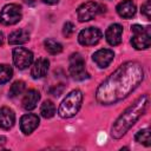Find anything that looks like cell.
Instances as JSON below:
<instances>
[{"instance_id":"1","label":"cell","mask_w":151,"mask_h":151,"mask_svg":"<svg viewBox=\"0 0 151 151\" xmlns=\"http://www.w3.org/2000/svg\"><path fill=\"white\" fill-rule=\"evenodd\" d=\"M143 78L142 65L137 61H126L100 84L96 92V98L103 105L116 104L134 91Z\"/></svg>"},{"instance_id":"2","label":"cell","mask_w":151,"mask_h":151,"mask_svg":"<svg viewBox=\"0 0 151 151\" xmlns=\"http://www.w3.org/2000/svg\"><path fill=\"white\" fill-rule=\"evenodd\" d=\"M147 106H149V96L144 94L139 97L134 101V104L129 106L114 122L111 130L112 137L116 139L122 138L136 124V122L144 114Z\"/></svg>"},{"instance_id":"3","label":"cell","mask_w":151,"mask_h":151,"mask_svg":"<svg viewBox=\"0 0 151 151\" xmlns=\"http://www.w3.org/2000/svg\"><path fill=\"white\" fill-rule=\"evenodd\" d=\"M83 103V93L79 90H73L71 91L65 99L61 101L58 113L61 118H71L76 116L81 106Z\"/></svg>"},{"instance_id":"4","label":"cell","mask_w":151,"mask_h":151,"mask_svg":"<svg viewBox=\"0 0 151 151\" xmlns=\"http://www.w3.org/2000/svg\"><path fill=\"white\" fill-rule=\"evenodd\" d=\"M131 31L133 37L131 38V44L136 50H145L151 45V27H143L140 25H132Z\"/></svg>"},{"instance_id":"5","label":"cell","mask_w":151,"mask_h":151,"mask_svg":"<svg viewBox=\"0 0 151 151\" xmlns=\"http://www.w3.org/2000/svg\"><path fill=\"white\" fill-rule=\"evenodd\" d=\"M105 12H106V6L94 2V1H87L78 7L77 15H78L79 21L84 22V21H88L93 19L97 14L105 13Z\"/></svg>"},{"instance_id":"6","label":"cell","mask_w":151,"mask_h":151,"mask_svg":"<svg viewBox=\"0 0 151 151\" xmlns=\"http://www.w3.org/2000/svg\"><path fill=\"white\" fill-rule=\"evenodd\" d=\"M22 18L21 7L17 4H8L2 7L0 12V22L5 26L14 25L19 22Z\"/></svg>"},{"instance_id":"7","label":"cell","mask_w":151,"mask_h":151,"mask_svg":"<svg viewBox=\"0 0 151 151\" xmlns=\"http://www.w3.org/2000/svg\"><path fill=\"white\" fill-rule=\"evenodd\" d=\"M68 72L71 77L76 80H84L88 78V73L85 68V61L79 53H73L70 57Z\"/></svg>"},{"instance_id":"8","label":"cell","mask_w":151,"mask_h":151,"mask_svg":"<svg viewBox=\"0 0 151 151\" xmlns=\"http://www.w3.org/2000/svg\"><path fill=\"white\" fill-rule=\"evenodd\" d=\"M33 61V53L25 47H15L13 50V63L19 70H25L31 66Z\"/></svg>"},{"instance_id":"9","label":"cell","mask_w":151,"mask_h":151,"mask_svg":"<svg viewBox=\"0 0 151 151\" xmlns=\"http://www.w3.org/2000/svg\"><path fill=\"white\" fill-rule=\"evenodd\" d=\"M101 31L97 27H87L83 29L78 35L79 44L84 46H92L98 44V41L101 39Z\"/></svg>"},{"instance_id":"10","label":"cell","mask_w":151,"mask_h":151,"mask_svg":"<svg viewBox=\"0 0 151 151\" xmlns=\"http://www.w3.org/2000/svg\"><path fill=\"white\" fill-rule=\"evenodd\" d=\"M113 58H114V53H113V51H111V50H109V48L98 50V51L94 52L93 55H92L93 61H94V63L97 64V66L100 67V68L107 67V66L112 63Z\"/></svg>"},{"instance_id":"11","label":"cell","mask_w":151,"mask_h":151,"mask_svg":"<svg viewBox=\"0 0 151 151\" xmlns=\"http://www.w3.org/2000/svg\"><path fill=\"white\" fill-rule=\"evenodd\" d=\"M122 35H123V27L119 24H112L107 27L105 32L106 41L111 46H117L122 42Z\"/></svg>"},{"instance_id":"12","label":"cell","mask_w":151,"mask_h":151,"mask_svg":"<svg viewBox=\"0 0 151 151\" xmlns=\"http://www.w3.org/2000/svg\"><path fill=\"white\" fill-rule=\"evenodd\" d=\"M39 125V117L33 113H28L21 117L20 119V129L25 134L32 133Z\"/></svg>"},{"instance_id":"13","label":"cell","mask_w":151,"mask_h":151,"mask_svg":"<svg viewBox=\"0 0 151 151\" xmlns=\"http://www.w3.org/2000/svg\"><path fill=\"white\" fill-rule=\"evenodd\" d=\"M15 123V114L12 109L4 106L0 109V127L4 130H9Z\"/></svg>"},{"instance_id":"14","label":"cell","mask_w":151,"mask_h":151,"mask_svg":"<svg viewBox=\"0 0 151 151\" xmlns=\"http://www.w3.org/2000/svg\"><path fill=\"white\" fill-rule=\"evenodd\" d=\"M48 66H50V61L46 58H39L32 66L31 76L34 79H39V78L45 77L47 71H48Z\"/></svg>"},{"instance_id":"15","label":"cell","mask_w":151,"mask_h":151,"mask_svg":"<svg viewBox=\"0 0 151 151\" xmlns=\"http://www.w3.org/2000/svg\"><path fill=\"white\" fill-rule=\"evenodd\" d=\"M116 9L119 17L125 18V19L132 18L136 14V5L132 0H123L122 2L117 5Z\"/></svg>"},{"instance_id":"16","label":"cell","mask_w":151,"mask_h":151,"mask_svg":"<svg viewBox=\"0 0 151 151\" xmlns=\"http://www.w3.org/2000/svg\"><path fill=\"white\" fill-rule=\"evenodd\" d=\"M39 100H40V93L37 90H28L24 96L21 104L26 111H32L33 109L37 107Z\"/></svg>"},{"instance_id":"17","label":"cell","mask_w":151,"mask_h":151,"mask_svg":"<svg viewBox=\"0 0 151 151\" xmlns=\"http://www.w3.org/2000/svg\"><path fill=\"white\" fill-rule=\"evenodd\" d=\"M29 40V33L26 29H15L8 35V42L11 45H21Z\"/></svg>"},{"instance_id":"18","label":"cell","mask_w":151,"mask_h":151,"mask_svg":"<svg viewBox=\"0 0 151 151\" xmlns=\"http://www.w3.org/2000/svg\"><path fill=\"white\" fill-rule=\"evenodd\" d=\"M44 46L50 54H59L63 51V45L54 39H46L44 41Z\"/></svg>"},{"instance_id":"19","label":"cell","mask_w":151,"mask_h":151,"mask_svg":"<svg viewBox=\"0 0 151 151\" xmlns=\"http://www.w3.org/2000/svg\"><path fill=\"white\" fill-rule=\"evenodd\" d=\"M40 113L44 118H52L55 113V106L54 104L51 101V100H45L42 104H41V107H40Z\"/></svg>"},{"instance_id":"20","label":"cell","mask_w":151,"mask_h":151,"mask_svg":"<svg viewBox=\"0 0 151 151\" xmlns=\"http://www.w3.org/2000/svg\"><path fill=\"white\" fill-rule=\"evenodd\" d=\"M134 139H136V142L139 143V144H143V145H145V146H150V145H151L150 130H149V129L139 130V131L136 133Z\"/></svg>"},{"instance_id":"21","label":"cell","mask_w":151,"mask_h":151,"mask_svg":"<svg viewBox=\"0 0 151 151\" xmlns=\"http://www.w3.org/2000/svg\"><path fill=\"white\" fill-rule=\"evenodd\" d=\"M13 76V70L9 65L1 64L0 65V84H5L11 80Z\"/></svg>"},{"instance_id":"22","label":"cell","mask_w":151,"mask_h":151,"mask_svg":"<svg viewBox=\"0 0 151 151\" xmlns=\"http://www.w3.org/2000/svg\"><path fill=\"white\" fill-rule=\"evenodd\" d=\"M25 87H26V85H25V83L22 80H17V81H14L12 84V86L9 88V92H8V96L14 98V97L21 94L25 91Z\"/></svg>"},{"instance_id":"23","label":"cell","mask_w":151,"mask_h":151,"mask_svg":"<svg viewBox=\"0 0 151 151\" xmlns=\"http://www.w3.org/2000/svg\"><path fill=\"white\" fill-rule=\"evenodd\" d=\"M74 32V25L71 22V21H67L64 24L63 26V34L66 37V38H70Z\"/></svg>"},{"instance_id":"24","label":"cell","mask_w":151,"mask_h":151,"mask_svg":"<svg viewBox=\"0 0 151 151\" xmlns=\"http://www.w3.org/2000/svg\"><path fill=\"white\" fill-rule=\"evenodd\" d=\"M142 13L146 17V19L150 20V18H151V1L150 0H146L142 5Z\"/></svg>"},{"instance_id":"25","label":"cell","mask_w":151,"mask_h":151,"mask_svg":"<svg viewBox=\"0 0 151 151\" xmlns=\"http://www.w3.org/2000/svg\"><path fill=\"white\" fill-rule=\"evenodd\" d=\"M44 4H47V5H55L59 2V0H42Z\"/></svg>"},{"instance_id":"26","label":"cell","mask_w":151,"mask_h":151,"mask_svg":"<svg viewBox=\"0 0 151 151\" xmlns=\"http://www.w3.org/2000/svg\"><path fill=\"white\" fill-rule=\"evenodd\" d=\"M5 142H6V137L0 136V146H2V145L5 144Z\"/></svg>"},{"instance_id":"27","label":"cell","mask_w":151,"mask_h":151,"mask_svg":"<svg viewBox=\"0 0 151 151\" xmlns=\"http://www.w3.org/2000/svg\"><path fill=\"white\" fill-rule=\"evenodd\" d=\"M26 4H29V5H34V0H24Z\"/></svg>"},{"instance_id":"28","label":"cell","mask_w":151,"mask_h":151,"mask_svg":"<svg viewBox=\"0 0 151 151\" xmlns=\"http://www.w3.org/2000/svg\"><path fill=\"white\" fill-rule=\"evenodd\" d=\"M2 42H4V34L0 32V45H2Z\"/></svg>"}]
</instances>
